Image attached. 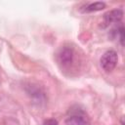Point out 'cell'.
<instances>
[{"label":"cell","mask_w":125,"mask_h":125,"mask_svg":"<svg viewBox=\"0 0 125 125\" xmlns=\"http://www.w3.org/2000/svg\"><path fill=\"white\" fill-rule=\"evenodd\" d=\"M90 119L83 109H71L65 119V125H89Z\"/></svg>","instance_id":"obj_2"},{"label":"cell","mask_w":125,"mask_h":125,"mask_svg":"<svg viewBox=\"0 0 125 125\" xmlns=\"http://www.w3.org/2000/svg\"><path fill=\"white\" fill-rule=\"evenodd\" d=\"M42 125H59V123H58V121H57L56 119L51 118V119H47V120H45V121L43 122Z\"/></svg>","instance_id":"obj_6"},{"label":"cell","mask_w":125,"mask_h":125,"mask_svg":"<svg viewBox=\"0 0 125 125\" xmlns=\"http://www.w3.org/2000/svg\"><path fill=\"white\" fill-rule=\"evenodd\" d=\"M117 62H118V56H117V53L113 50H108L104 52L100 60L101 66L105 72L112 71L115 68Z\"/></svg>","instance_id":"obj_3"},{"label":"cell","mask_w":125,"mask_h":125,"mask_svg":"<svg viewBox=\"0 0 125 125\" xmlns=\"http://www.w3.org/2000/svg\"><path fill=\"white\" fill-rule=\"evenodd\" d=\"M105 8V4L104 2H94L88 4L84 9L83 12L85 13H90V12H96V11H101Z\"/></svg>","instance_id":"obj_5"},{"label":"cell","mask_w":125,"mask_h":125,"mask_svg":"<svg viewBox=\"0 0 125 125\" xmlns=\"http://www.w3.org/2000/svg\"><path fill=\"white\" fill-rule=\"evenodd\" d=\"M122 18H123V12L121 9H114V10L108 11L104 15L103 21L101 23V27L105 28L112 23L120 22Z\"/></svg>","instance_id":"obj_4"},{"label":"cell","mask_w":125,"mask_h":125,"mask_svg":"<svg viewBox=\"0 0 125 125\" xmlns=\"http://www.w3.org/2000/svg\"><path fill=\"white\" fill-rule=\"evenodd\" d=\"M75 50L70 46H62L56 55L57 62L62 69H69L75 62Z\"/></svg>","instance_id":"obj_1"}]
</instances>
